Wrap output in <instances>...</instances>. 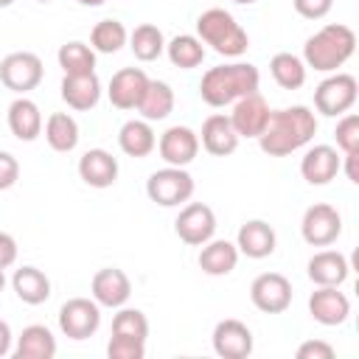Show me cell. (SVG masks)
Returning <instances> with one entry per match:
<instances>
[{"label":"cell","mask_w":359,"mask_h":359,"mask_svg":"<svg viewBox=\"0 0 359 359\" xmlns=\"http://www.w3.org/2000/svg\"><path fill=\"white\" fill-rule=\"evenodd\" d=\"M314 135H317V115L306 104H294V107L272 109L264 132L255 140L264 154L286 157V154L309 146Z\"/></svg>","instance_id":"obj_1"},{"label":"cell","mask_w":359,"mask_h":359,"mask_svg":"<svg viewBox=\"0 0 359 359\" xmlns=\"http://www.w3.org/2000/svg\"><path fill=\"white\" fill-rule=\"evenodd\" d=\"M261 84V73L255 65L250 62H230V65H216L210 70H205L202 81H199V98L208 107H230L233 101H238L241 95L258 93Z\"/></svg>","instance_id":"obj_2"},{"label":"cell","mask_w":359,"mask_h":359,"mask_svg":"<svg viewBox=\"0 0 359 359\" xmlns=\"http://www.w3.org/2000/svg\"><path fill=\"white\" fill-rule=\"evenodd\" d=\"M356 50V34L345 22H328L320 31H314L303 45V62L306 67H314L317 73H337Z\"/></svg>","instance_id":"obj_3"},{"label":"cell","mask_w":359,"mask_h":359,"mask_svg":"<svg viewBox=\"0 0 359 359\" xmlns=\"http://www.w3.org/2000/svg\"><path fill=\"white\" fill-rule=\"evenodd\" d=\"M196 36L202 39V45H210V50H216L224 59H238L250 48L247 31L224 8H208V11H202L196 17Z\"/></svg>","instance_id":"obj_4"},{"label":"cell","mask_w":359,"mask_h":359,"mask_svg":"<svg viewBox=\"0 0 359 359\" xmlns=\"http://www.w3.org/2000/svg\"><path fill=\"white\" fill-rule=\"evenodd\" d=\"M146 194L160 208H180L194 196V177L180 165H165L151 171L146 180Z\"/></svg>","instance_id":"obj_5"},{"label":"cell","mask_w":359,"mask_h":359,"mask_svg":"<svg viewBox=\"0 0 359 359\" xmlns=\"http://www.w3.org/2000/svg\"><path fill=\"white\" fill-rule=\"evenodd\" d=\"M356 95L359 84L351 73H331L314 90V109L325 118H339L356 104Z\"/></svg>","instance_id":"obj_6"},{"label":"cell","mask_w":359,"mask_h":359,"mask_svg":"<svg viewBox=\"0 0 359 359\" xmlns=\"http://www.w3.org/2000/svg\"><path fill=\"white\" fill-rule=\"evenodd\" d=\"M42 76H45L42 59L31 50H14L0 59V84L17 95H25L34 87H39Z\"/></svg>","instance_id":"obj_7"},{"label":"cell","mask_w":359,"mask_h":359,"mask_svg":"<svg viewBox=\"0 0 359 359\" xmlns=\"http://www.w3.org/2000/svg\"><path fill=\"white\" fill-rule=\"evenodd\" d=\"M342 233V216L334 205L328 202H314L311 208H306L303 219H300V236L306 244L311 247H328L339 238Z\"/></svg>","instance_id":"obj_8"},{"label":"cell","mask_w":359,"mask_h":359,"mask_svg":"<svg viewBox=\"0 0 359 359\" xmlns=\"http://www.w3.org/2000/svg\"><path fill=\"white\" fill-rule=\"evenodd\" d=\"M101 325V306L90 297H70L59 309V331L67 339H87Z\"/></svg>","instance_id":"obj_9"},{"label":"cell","mask_w":359,"mask_h":359,"mask_svg":"<svg viewBox=\"0 0 359 359\" xmlns=\"http://www.w3.org/2000/svg\"><path fill=\"white\" fill-rule=\"evenodd\" d=\"M250 300L264 314H280L292 306V280L280 272H261L250 283Z\"/></svg>","instance_id":"obj_10"},{"label":"cell","mask_w":359,"mask_h":359,"mask_svg":"<svg viewBox=\"0 0 359 359\" xmlns=\"http://www.w3.org/2000/svg\"><path fill=\"white\" fill-rule=\"evenodd\" d=\"M174 233L188 247H202L216 233V213H213V208L205 205V202H188L180 210L177 222H174Z\"/></svg>","instance_id":"obj_11"},{"label":"cell","mask_w":359,"mask_h":359,"mask_svg":"<svg viewBox=\"0 0 359 359\" xmlns=\"http://www.w3.org/2000/svg\"><path fill=\"white\" fill-rule=\"evenodd\" d=\"M210 342H213V351L216 356L222 359H247L252 353V331L247 323L241 320H219L213 334H210Z\"/></svg>","instance_id":"obj_12"},{"label":"cell","mask_w":359,"mask_h":359,"mask_svg":"<svg viewBox=\"0 0 359 359\" xmlns=\"http://www.w3.org/2000/svg\"><path fill=\"white\" fill-rule=\"evenodd\" d=\"M90 294L104 309H121L132 297V280L118 266H104L90 280Z\"/></svg>","instance_id":"obj_13"},{"label":"cell","mask_w":359,"mask_h":359,"mask_svg":"<svg viewBox=\"0 0 359 359\" xmlns=\"http://www.w3.org/2000/svg\"><path fill=\"white\" fill-rule=\"evenodd\" d=\"M269 104L261 93H250V95H241L238 101H233V112L227 115L236 135L238 137H258L269 121Z\"/></svg>","instance_id":"obj_14"},{"label":"cell","mask_w":359,"mask_h":359,"mask_svg":"<svg viewBox=\"0 0 359 359\" xmlns=\"http://www.w3.org/2000/svg\"><path fill=\"white\" fill-rule=\"evenodd\" d=\"M157 151L160 157L165 160V165H191L199 154V135L191 129V126H168L160 140H157Z\"/></svg>","instance_id":"obj_15"},{"label":"cell","mask_w":359,"mask_h":359,"mask_svg":"<svg viewBox=\"0 0 359 359\" xmlns=\"http://www.w3.org/2000/svg\"><path fill=\"white\" fill-rule=\"evenodd\" d=\"M309 314L320 325H342L351 317V300L339 286H317L309 294Z\"/></svg>","instance_id":"obj_16"},{"label":"cell","mask_w":359,"mask_h":359,"mask_svg":"<svg viewBox=\"0 0 359 359\" xmlns=\"http://www.w3.org/2000/svg\"><path fill=\"white\" fill-rule=\"evenodd\" d=\"M146 87H149V76L140 67H121L109 79L107 98L115 109H137Z\"/></svg>","instance_id":"obj_17"},{"label":"cell","mask_w":359,"mask_h":359,"mask_svg":"<svg viewBox=\"0 0 359 359\" xmlns=\"http://www.w3.org/2000/svg\"><path fill=\"white\" fill-rule=\"evenodd\" d=\"M339 165H342L339 151L328 143H317V146L306 149V154L300 160V177L309 185H328L339 174Z\"/></svg>","instance_id":"obj_18"},{"label":"cell","mask_w":359,"mask_h":359,"mask_svg":"<svg viewBox=\"0 0 359 359\" xmlns=\"http://www.w3.org/2000/svg\"><path fill=\"white\" fill-rule=\"evenodd\" d=\"M238 140H241V137L236 135V129H233V123H230L227 115L213 112V115H208V118L202 121L199 146H202L208 154H213V157H227V154H233V151L238 149Z\"/></svg>","instance_id":"obj_19"},{"label":"cell","mask_w":359,"mask_h":359,"mask_svg":"<svg viewBox=\"0 0 359 359\" xmlns=\"http://www.w3.org/2000/svg\"><path fill=\"white\" fill-rule=\"evenodd\" d=\"M275 244H278V236L272 230V224H266L264 219H250L238 227L236 233V247H238V255H247L252 261H261V258H269L275 252Z\"/></svg>","instance_id":"obj_20"},{"label":"cell","mask_w":359,"mask_h":359,"mask_svg":"<svg viewBox=\"0 0 359 359\" xmlns=\"http://www.w3.org/2000/svg\"><path fill=\"white\" fill-rule=\"evenodd\" d=\"M306 275L314 286H342L351 275V264L339 250H320L309 258Z\"/></svg>","instance_id":"obj_21"},{"label":"cell","mask_w":359,"mask_h":359,"mask_svg":"<svg viewBox=\"0 0 359 359\" xmlns=\"http://www.w3.org/2000/svg\"><path fill=\"white\" fill-rule=\"evenodd\" d=\"M79 177L90 188H109L118 180V160L107 149H90L79 157Z\"/></svg>","instance_id":"obj_22"},{"label":"cell","mask_w":359,"mask_h":359,"mask_svg":"<svg viewBox=\"0 0 359 359\" xmlns=\"http://www.w3.org/2000/svg\"><path fill=\"white\" fill-rule=\"evenodd\" d=\"M59 90H62V101L76 112H87L101 101V81L95 73L65 76Z\"/></svg>","instance_id":"obj_23"},{"label":"cell","mask_w":359,"mask_h":359,"mask_svg":"<svg viewBox=\"0 0 359 359\" xmlns=\"http://www.w3.org/2000/svg\"><path fill=\"white\" fill-rule=\"evenodd\" d=\"M8 129L22 143L36 140L42 135V112H39L36 101H31L25 95H17L8 104Z\"/></svg>","instance_id":"obj_24"},{"label":"cell","mask_w":359,"mask_h":359,"mask_svg":"<svg viewBox=\"0 0 359 359\" xmlns=\"http://www.w3.org/2000/svg\"><path fill=\"white\" fill-rule=\"evenodd\" d=\"M238 264V247L227 238H210L199 250V269L210 278L230 275Z\"/></svg>","instance_id":"obj_25"},{"label":"cell","mask_w":359,"mask_h":359,"mask_svg":"<svg viewBox=\"0 0 359 359\" xmlns=\"http://www.w3.org/2000/svg\"><path fill=\"white\" fill-rule=\"evenodd\" d=\"M14 359H53L56 356V337L48 325H25L11 348Z\"/></svg>","instance_id":"obj_26"},{"label":"cell","mask_w":359,"mask_h":359,"mask_svg":"<svg viewBox=\"0 0 359 359\" xmlns=\"http://www.w3.org/2000/svg\"><path fill=\"white\" fill-rule=\"evenodd\" d=\"M118 146L129 157H149L157 149V135L149 121L132 118L118 129Z\"/></svg>","instance_id":"obj_27"},{"label":"cell","mask_w":359,"mask_h":359,"mask_svg":"<svg viewBox=\"0 0 359 359\" xmlns=\"http://www.w3.org/2000/svg\"><path fill=\"white\" fill-rule=\"evenodd\" d=\"M11 289L22 303L39 306L50 297V278L36 266H20L11 275Z\"/></svg>","instance_id":"obj_28"},{"label":"cell","mask_w":359,"mask_h":359,"mask_svg":"<svg viewBox=\"0 0 359 359\" xmlns=\"http://www.w3.org/2000/svg\"><path fill=\"white\" fill-rule=\"evenodd\" d=\"M137 112L143 115V121H165L174 112V90L168 81H157L149 79V87L137 104Z\"/></svg>","instance_id":"obj_29"},{"label":"cell","mask_w":359,"mask_h":359,"mask_svg":"<svg viewBox=\"0 0 359 359\" xmlns=\"http://www.w3.org/2000/svg\"><path fill=\"white\" fill-rule=\"evenodd\" d=\"M79 137L81 135H79V123H76L73 115H67V112L48 115V121H45V140H48V146L53 151H59V154L73 151L79 146Z\"/></svg>","instance_id":"obj_30"},{"label":"cell","mask_w":359,"mask_h":359,"mask_svg":"<svg viewBox=\"0 0 359 359\" xmlns=\"http://www.w3.org/2000/svg\"><path fill=\"white\" fill-rule=\"evenodd\" d=\"M306 70H309L306 62L289 50H280L269 59V73H272L275 84L283 90H300L306 84Z\"/></svg>","instance_id":"obj_31"},{"label":"cell","mask_w":359,"mask_h":359,"mask_svg":"<svg viewBox=\"0 0 359 359\" xmlns=\"http://www.w3.org/2000/svg\"><path fill=\"white\" fill-rule=\"evenodd\" d=\"M126 42H129L126 25L121 20H112V17L98 20L93 25V31H90V48L95 53H118Z\"/></svg>","instance_id":"obj_32"},{"label":"cell","mask_w":359,"mask_h":359,"mask_svg":"<svg viewBox=\"0 0 359 359\" xmlns=\"http://www.w3.org/2000/svg\"><path fill=\"white\" fill-rule=\"evenodd\" d=\"M129 48L135 53V59L140 62H154L165 53V36L157 25L151 22H140L132 34H129Z\"/></svg>","instance_id":"obj_33"},{"label":"cell","mask_w":359,"mask_h":359,"mask_svg":"<svg viewBox=\"0 0 359 359\" xmlns=\"http://www.w3.org/2000/svg\"><path fill=\"white\" fill-rule=\"evenodd\" d=\"M165 53H168V62L180 70H191V67H199L202 59H205V45L199 36L194 34H177L171 42H165Z\"/></svg>","instance_id":"obj_34"},{"label":"cell","mask_w":359,"mask_h":359,"mask_svg":"<svg viewBox=\"0 0 359 359\" xmlns=\"http://www.w3.org/2000/svg\"><path fill=\"white\" fill-rule=\"evenodd\" d=\"M59 67L65 70V76H81V73H95V50L87 42L70 39L59 48L56 53Z\"/></svg>","instance_id":"obj_35"},{"label":"cell","mask_w":359,"mask_h":359,"mask_svg":"<svg viewBox=\"0 0 359 359\" xmlns=\"http://www.w3.org/2000/svg\"><path fill=\"white\" fill-rule=\"evenodd\" d=\"M112 334L115 337H129V339L146 342V337H149V320H146V314L140 309L121 306L118 314L112 317Z\"/></svg>","instance_id":"obj_36"},{"label":"cell","mask_w":359,"mask_h":359,"mask_svg":"<svg viewBox=\"0 0 359 359\" xmlns=\"http://www.w3.org/2000/svg\"><path fill=\"white\" fill-rule=\"evenodd\" d=\"M334 137H337V149L342 154L345 151H356L359 149V115H353V112L339 115L337 129H334Z\"/></svg>","instance_id":"obj_37"},{"label":"cell","mask_w":359,"mask_h":359,"mask_svg":"<svg viewBox=\"0 0 359 359\" xmlns=\"http://www.w3.org/2000/svg\"><path fill=\"white\" fill-rule=\"evenodd\" d=\"M107 356L109 359H143L146 356V342L112 334L109 342H107Z\"/></svg>","instance_id":"obj_38"},{"label":"cell","mask_w":359,"mask_h":359,"mask_svg":"<svg viewBox=\"0 0 359 359\" xmlns=\"http://www.w3.org/2000/svg\"><path fill=\"white\" fill-rule=\"evenodd\" d=\"M292 6H294V11H297L300 17H306V20H323V17L331 11L334 0H292Z\"/></svg>","instance_id":"obj_39"},{"label":"cell","mask_w":359,"mask_h":359,"mask_svg":"<svg viewBox=\"0 0 359 359\" xmlns=\"http://www.w3.org/2000/svg\"><path fill=\"white\" fill-rule=\"evenodd\" d=\"M20 180V163L14 154L0 151V191H8Z\"/></svg>","instance_id":"obj_40"},{"label":"cell","mask_w":359,"mask_h":359,"mask_svg":"<svg viewBox=\"0 0 359 359\" xmlns=\"http://www.w3.org/2000/svg\"><path fill=\"white\" fill-rule=\"evenodd\" d=\"M297 359H334V345L323 339H306L297 348Z\"/></svg>","instance_id":"obj_41"},{"label":"cell","mask_w":359,"mask_h":359,"mask_svg":"<svg viewBox=\"0 0 359 359\" xmlns=\"http://www.w3.org/2000/svg\"><path fill=\"white\" fill-rule=\"evenodd\" d=\"M17 261V241L11 233L0 230V269H8Z\"/></svg>","instance_id":"obj_42"},{"label":"cell","mask_w":359,"mask_h":359,"mask_svg":"<svg viewBox=\"0 0 359 359\" xmlns=\"http://www.w3.org/2000/svg\"><path fill=\"white\" fill-rule=\"evenodd\" d=\"M342 160H345V165H339V171H345V177L356 185V182H359V168H356V165H359V149H356V151H345Z\"/></svg>","instance_id":"obj_43"},{"label":"cell","mask_w":359,"mask_h":359,"mask_svg":"<svg viewBox=\"0 0 359 359\" xmlns=\"http://www.w3.org/2000/svg\"><path fill=\"white\" fill-rule=\"evenodd\" d=\"M14 348V334H11V325L6 320H0V359L8 356Z\"/></svg>","instance_id":"obj_44"},{"label":"cell","mask_w":359,"mask_h":359,"mask_svg":"<svg viewBox=\"0 0 359 359\" xmlns=\"http://www.w3.org/2000/svg\"><path fill=\"white\" fill-rule=\"evenodd\" d=\"M76 3H81V6H90V8H95V6H104L107 0H76Z\"/></svg>","instance_id":"obj_45"},{"label":"cell","mask_w":359,"mask_h":359,"mask_svg":"<svg viewBox=\"0 0 359 359\" xmlns=\"http://www.w3.org/2000/svg\"><path fill=\"white\" fill-rule=\"evenodd\" d=\"M3 286H6V275H3V269H0V292H3Z\"/></svg>","instance_id":"obj_46"},{"label":"cell","mask_w":359,"mask_h":359,"mask_svg":"<svg viewBox=\"0 0 359 359\" xmlns=\"http://www.w3.org/2000/svg\"><path fill=\"white\" fill-rule=\"evenodd\" d=\"M11 3H14V0H0V8H8Z\"/></svg>","instance_id":"obj_47"},{"label":"cell","mask_w":359,"mask_h":359,"mask_svg":"<svg viewBox=\"0 0 359 359\" xmlns=\"http://www.w3.org/2000/svg\"><path fill=\"white\" fill-rule=\"evenodd\" d=\"M233 3H241V6H250V3H255V0H233Z\"/></svg>","instance_id":"obj_48"},{"label":"cell","mask_w":359,"mask_h":359,"mask_svg":"<svg viewBox=\"0 0 359 359\" xmlns=\"http://www.w3.org/2000/svg\"><path fill=\"white\" fill-rule=\"evenodd\" d=\"M36 3H50V0H36Z\"/></svg>","instance_id":"obj_49"}]
</instances>
